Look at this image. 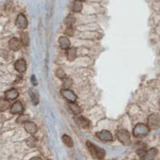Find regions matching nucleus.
I'll use <instances>...</instances> for the list:
<instances>
[{"mask_svg": "<svg viewBox=\"0 0 160 160\" xmlns=\"http://www.w3.org/2000/svg\"><path fill=\"white\" fill-rule=\"evenodd\" d=\"M27 143H28V146L30 147H33L34 145V143H35V138L34 137H31V138H28V140L27 141Z\"/></svg>", "mask_w": 160, "mask_h": 160, "instance_id": "393cba45", "label": "nucleus"}, {"mask_svg": "<svg viewBox=\"0 0 160 160\" xmlns=\"http://www.w3.org/2000/svg\"><path fill=\"white\" fill-rule=\"evenodd\" d=\"M5 98L8 100H14L19 96V93L16 89H10L5 92Z\"/></svg>", "mask_w": 160, "mask_h": 160, "instance_id": "ddd939ff", "label": "nucleus"}, {"mask_svg": "<svg viewBox=\"0 0 160 160\" xmlns=\"http://www.w3.org/2000/svg\"><path fill=\"white\" fill-rule=\"evenodd\" d=\"M117 139L124 145H128L130 143V134L126 130H118L116 132Z\"/></svg>", "mask_w": 160, "mask_h": 160, "instance_id": "7ed1b4c3", "label": "nucleus"}, {"mask_svg": "<svg viewBox=\"0 0 160 160\" xmlns=\"http://www.w3.org/2000/svg\"><path fill=\"white\" fill-rule=\"evenodd\" d=\"M73 10L76 13H79L82 10V2L81 0H75L74 3H73Z\"/></svg>", "mask_w": 160, "mask_h": 160, "instance_id": "6ab92c4d", "label": "nucleus"}, {"mask_svg": "<svg viewBox=\"0 0 160 160\" xmlns=\"http://www.w3.org/2000/svg\"><path fill=\"white\" fill-rule=\"evenodd\" d=\"M16 25L18 28L22 29L28 26V20H27V18L25 17V15L22 14L18 15L16 19Z\"/></svg>", "mask_w": 160, "mask_h": 160, "instance_id": "39448f33", "label": "nucleus"}, {"mask_svg": "<svg viewBox=\"0 0 160 160\" xmlns=\"http://www.w3.org/2000/svg\"><path fill=\"white\" fill-rule=\"evenodd\" d=\"M157 154V150L156 148H151L148 150V151H146L145 155H144V159H154V157L156 156V155Z\"/></svg>", "mask_w": 160, "mask_h": 160, "instance_id": "f3484780", "label": "nucleus"}, {"mask_svg": "<svg viewBox=\"0 0 160 160\" xmlns=\"http://www.w3.org/2000/svg\"><path fill=\"white\" fill-rule=\"evenodd\" d=\"M68 106L70 108V109L71 110V111L73 113H74L75 114H79L81 112V108H79V106L78 105H76L75 102H70L68 104Z\"/></svg>", "mask_w": 160, "mask_h": 160, "instance_id": "a211bd4d", "label": "nucleus"}, {"mask_svg": "<svg viewBox=\"0 0 160 160\" xmlns=\"http://www.w3.org/2000/svg\"><path fill=\"white\" fill-rule=\"evenodd\" d=\"M58 42H59L60 47L62 49L67 50L70 46V42L68 39V38L65 37V36H61L58 39Z\"/></svg>", "mask_w": 160, "mask_h": 160, "instance_id": "4468645a", "label": "nucleus"}, {"mask_svg": "<svg viewBox=\"0 0 160 160\" xmlns=\"http://www.w3.org/2000/svg\"><path fill=\"white\" fill-rule=\"evenodd\" d=\"M24 129L25 132H28V134H35L37 131V127L36 124L33 122L27 121L24 123Z\"/></svg>", "mask_w": 160, "mask_h": 160, "instance_id": "9d476101", "label": "nucleus"}, {"mask_svg": "<svg viewBox=\"0 0 160 160\" xmlns=\"http://www.w3.org/2000/svg\"><path fill=\"white\" fill-rule=\"evenodd\" d=\"M87 147L88 148L89 151L91 153L92 156L94 158L98 159H102L105 156V152L103 149L98 147L97 146L92 144L90 141H87Z\"/></svg>", "mask_w": 160, "mask_h": 160, "instance_id": "f257e3e1", "label": "nucleus"}, {"mask_svg": "<svg viewBox=\"0 0 160 160\" xmlns=\"http://www.w3.org/2000/svg\"><path fill=\"white\" fill-rule=\"evenodd\" d=\"M24 111V108L20 102H16L10 108V113L13 114H21Z\"/></svg>", "mask_w": 160, "mask_h": 160, "instance_id": "6e6552de", "label": "nucleus"}, {"mask_svg": "<svg viewBox=\"0 0 160 160\" xmlns=\"http://www.w3.org/2000/svg\"><path fill=\"white\" fill-rule=\"evenodd\" d=\"M66 34L67 35H70V36H72L73 35V29H72L71 26H68V28L66 29V32H65Z\"/></svg>", "mask_w": 160, "mask_h": 160, "instance_id": "a878e982", "label": "nucleus"}, {"mask_svg": "<svg viewBox=\"0 0 160 160\" xmlns=\"http://www.w3.org/2000/svg\"><path fill=\"white\" fill-rule=\"evenodd\" d=\"M74 121L76 122V123L79 126V127L83 128V129L88 128L89 126H90V121H89L87 118H85V117H75Z\"/></svg>", "mask_w": 160, "mask_h": 160, "instance_id": "1a4fd4ad", "label": "nucleus"}, {"mask_svg": "<svg viewBox=\"0 0 160 160\" xmlns=\"http://www.w3.org/2000/svg\"><path fill=\"white\" fill-rule=\"evenodd\" d=\"M31 81H32V84H34V85H36V84H37V80H36L34 75H32V77H31Z\"/></svg>", "mask_w": 160, "mask_h": 160, "instance_id": "cd10ccee", "label": "nucleus"}, {"mask_svg": "<svg viewBox=\"0 0 160 160\" xmlns=\"http://www.w3.org/2000/svg\"><path fill=\"white\" fill-rule=\"evenodd\" d=\"M62 141L64 142V144L66 146H67L68 147H72L73 146V142L72 138H70L69 135H64L62 137Z\"/></svg>", "mask_w": 160, "mask_h": 160, "instance_id": "412c9836", "label": "nucleus"}, {"mask_svg": "<svg viewBox=\"0 0 160 160\" xmlns=\"http://www.w3.org/2000/svg\"><path fill=\"white\" fill-rule=\"evenodd\" d=\"M20 41L22 42V45L24 46H28L29 44V37H28V33L26 32H22L21 34Z\"/></svg>", "mask_w": 160, "mask_h": 160, "instance_id": "4be33fe9", "label": "nucleus"}, {"mask_svg": "<svg viewBox=\"0 0 160 160\" xmlns=\"http://www.w3.org/2000/svg\"><path fill=\"white\" fill-rule=\"evenodd\" d=\"M61 93L63 97L70 102H75L76 101V99H77L76 95L72 90H68V89H64V90H61Z\"/></svg>", "mask_w": 160, "mask_h": 160, "instance_id": "20e7f679", "label": "nucleus"}, {"mask_svg": "<svg viewBox=\"0 0 160 160\" xmlns=\"http://www.w3.org/2000/svg\"><path fill=\"white\" fill-rule=\"evenodd\" d=\"M96 136L99 139L103 141H111L113 140V136L110 132L107 130H102L96 133Z\"/></svg>", "mask_w": 160, "mask_h": 160, "instance_id": "423d86ee", "label": "nucleus"}, {"mask_svg": "<svg viewBox=\"0 0 160 160\" xmlns=\"http://www.w3.org/2000/svg\"><path fill=\"white\" fill-rule=\"evenodd\" d=\"M57 76L58 77V78H65V74H64V72H63V70H61V69H59V70H58V72H57Z\"/></svg>", "mask_w": 160, "mask_h": 160, "instance_id": "bb28decb", "label": "nucleus"}, {"mask_svg": "<svg viewBox=\"0 0 160 160\" xmlns=\"http://www.w3.org/2000/svg\"><path fill=\"white\" fill-rule=\"evenodd\" d=\"M149 127L143 123H138L134 127L133 135L135 137H144L148 134Z\"/></svg>", "mask_w": 160, "mask_h": 160, "instance_id": "f03ea898", "label": "nucleus"}, {"mask_svg": "<svg viewBox=\"0 0 160 160\" xmlns=\"http://www.w3.org/2000/svg\"><path fill=\"white\" fill-rule=\"evenodd\" d=\"M29 96L31 97V102L34 104V105H37L39 102V95L36 90H34V89H31L29 90Z\"/></svg>", "mask_w": 160, "mask_h": 160, "instance_id": "2eb2a0df", "label": "nucleus"}, {"mask_svg": "<svg viewBox=\"0 0 160 160\" xmlns=\"http://www.w3.org/2000/svg\"><path fill=\"white\" fill-rule=\"evenodd\" d=\"M14 68L18 72L22 73L26 70V63L23 59H19L14 63Z\"/></svg>", "mask_w": 160, "mask_h": 160, "instance_id": "f8f14e48", "label": "nucleus"}, {"mask_svg": "<svg viewBox=\"0 0 160 160\" xmlns=\"http://www.w3.org/2000/svg\"><path fill=\"white\" fill-rule=\"evenodd\" d=\"M8 46L10 48V50L13 51H19L21 48L22 46V42L19 39H18L17 38H12L11 39H10L8 42Z\"/></svg>", "mask_w": 160, "mask_h": 160, "instance_id": "0eeeda50", "label": "nucleus"}, {"mask_svg": "<svg viewBox=\"0 0 160 160\" xmlns=\"http://www.w3.org/2000/svg\"><path fill=\"white\" fill-rule=\"evenodd\" d=\"M67 57L69 61H73L76 57V49L75 48H69L67 51Z\"/></svg>", "mask_w": 160, "mask_h": 160, "instance_id": "dca6fc26", "label": "nucleus"}, {"mask_svg": "<svg viewBox=\"0 0 160 160\" xmlns=\"http://www.w3.org/2000/svg\"><path fill=\"white\" fill-rule=\"evenodd\" d=\"M10 107V102L8 99H1L0 100V111H4Z\"/></svg>", "mask_w": 160, "mask_h": 160, "instance_id": "aec40b11", "label": "nucleus"}, {"mask_svg": "<svg viewBox=\"0 0 160 160\" xmlns=\"http://www.w3.org/2000/svg\"><path fill=\"white\" fill-rule=\"evenodd\" d=\"M159 107H160V100H159Z\"/></svg>", "mask_w": 160, "mask_h": 160, "instance_id": "c85d7f7f", "label": "nucleus"}, {"mask_svg": "<svg viewBox=\"0 0 160 160\" xmlns=\"http://www.w3.org/2000/svg\"><path fill=\"white\" fill-rule=\"evenodd\" d=\"M160 124V117L156 114H152L148 118V126L150 128H156Z\"/></svg>", "mask_w": 160, "mask_h": 160, "instance_id": "9b49d317", "label": "nucleus"}, {"mask_svg": "<svg viewBox=\"0 0 160 160\" xmlns=\"http://www.w3.org/2000/svg\"><path fill=\"white\" fill-rule=\"evenodd\" d=\"M74 22H75V19L72 15H69L65 20V23L67 24V26H72V25L74 23Z\"/></svg>", "mask_w": 160, "mask_h": 160, "instance_id": "b1692460", "label": "nucleus"}, {"mask_svg": "<svg viewBox=\"0 0 160 160\" xmlns=\"http://www.w3.org/2000/svg\"><path fill=\"white\" fill-rule=\"evenodd\" d=\"M29 120V116L28 115H21L20 117H18V119L16 120V122L18 123H25V122L28 121Z\"/></svg>", "mask_w": 160, "mask_h": 160, "instance_id": "5701e85b", "label": "nucleus"}]
</instances>
